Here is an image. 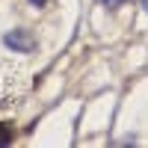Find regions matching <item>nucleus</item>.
Here are the masks:
<instances>
[{"instance_id":"f257e3e1","label":"nucleus","mask_w":148,"mask_h":148,"mask_svg":"<svg viewBox=\"0 0 148 148\" xmlns=\"http://www.w3.org/2000/svg\"><path fill=\"white\" fill-rule=\"evenodd\" d=\"M3 45L9 51H18V53H33L39 47V42H36V36L30 30H9L3 36Z\"/></svg>"},{"instance_id":"f03ea898","label":"nucleus","mask_w":148,"mask_h":148,"mask_svg":"<svg viewBox=\"0 0 148 148\" xmlns=\"http://www.w3.org/2000/svg\"><path fill=\"white\" fill-rule=\"evenodd\" d=\"M9 133H12L9 125H0V145H6V142H9Z\"/></svg>"},{"instance_id":"7ed1b4c3","label":"nucleus","mask_w":148,"mask_h":148,"mask_svg":"<svg viewBox=\"0 0 148 148\" xmlns=\"http://www.w3.org/2000/svg\"><path fill=\"white\" fill-rule=\"evenodd\" d=\"M125 3H127V0H104L107 9H119V6H125Z\"/></svg>"},{"instance_id":"20e7f679","label":"nucleus","mask_w":148,"mask_h":148,"mask_svg":"<svg viewBox=\"0 0 148 148\" xmlns=\"http://www.w3.org/2000/svg\"><path fill=\"white\" fill-rule=\"evenodd\" d=\"M30 3H33L36 9H39V6H45V3H47V0H30Z\"/></svg>"},{"instance_id":"39448f33","label":"nucleus","mask_w":148,"mask_h":148,"mask_svg":"<svg viewBox=\"0 0 148 148\" xmlns=\"http://www.w3.org/2000/svg\"><path fill=\"white\" fill-rule=\"evenodd\" d=\"M142 9H145V12H148V0H142Z\"/></svg>"}]
</instances>
